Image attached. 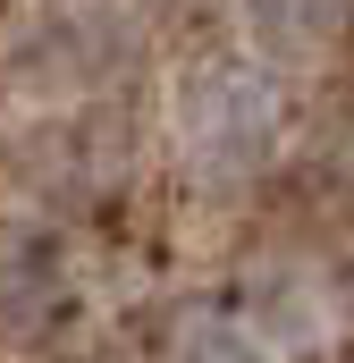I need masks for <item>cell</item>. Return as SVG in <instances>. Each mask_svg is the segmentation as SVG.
<instances>
[{
    "mask_svg": "<svg viewBox=\"0 0 354 363\" xmlns=\"http://www.w3.org/2000/svg\"><path fill=\"white\" fill-rule=\"evenodd\" d=\"M177 135H185V152H194V169H211V178H245V169H262L270 135H278V101L253 68H202L185 101H177Z\"/></svg>",
    "mask_w": 354,
    "mask_h": 363,
    "instance_id": "6da1fadb",
    "label": "cell"
},
{
    "mask_svg": "<svg viewBox=\"0 0 354 363\" xmlns=\"http://www.w3.org/2000/svg\"><path fill=\"white\" fill-rule=\"evenodd\" d=\"M329 17H338V0H253V26H262V43H278V51L321 43Z\"/></svg>",
    "mask_w": 354,
    "mask_h": 363,
    "instance_id": "7a4b0ae2",
    "label": "cell"
},
{
    "mask_svg": "<svg viewBox=\"0 0 354 363\" xmlns=\"http://www.w3.org/2000/svg\"><path fill=\"white\" fill-rule=\"evenodd\" d=\"M177 363H270V347L253 330H236V321H194L185 347H177Z\"/></svg>",
    "mask_w": 354,
    "mask_h": 363,
    "instance_id": "3957f363",
    "label": "cell"
}]
</instances>
